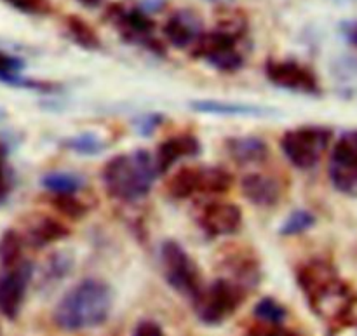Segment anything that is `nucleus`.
Instances as JSON below:
<instances>
[{
	"label": "nucleus",
	"instance_id": "nucleus-41",
	"mask_svg": "<svg viewBox=\"0 0 357 336\" xmlns=\"http://www.w3.org/2000/svg\"><path fill=\"white\" fill-rule=\"evenodd\" d=\"M2 117H3V112L0 110V121H2Z\"/></svg>",
	"mask_w": 357,
	"mask_h": 336
},
{
	"label": "nucleus",
	"instance_id": "nucleus-43",
	"mask_svg": "<svg viewBox=\"0 0 357 336\" xmlns=\"http://www.w3.org/2000/svg\"><path fill=\"white\" fill-rule=\"evenodd\" d=\"M337 2H349V0H337Z\"/></svg>",
	"mask_w": 357,
	"mask_h": 336
},
{
	"label": "nucleus",
	"instance_id": "nucleus-36",
	"mask_svg": "<svg viewBox=\"0 0 357 336\" xmlns=\"http://www.w3.org/2000/svg\"><path fill=\"white\" fill-rule=\"evenodd\" d=\"M246 336H298L295 331L288 330L282 324H267V323H260L257 326L251 328L248 331Z\"/></svg>",
	"mask_w": 357,
	"mask_h": 336
},
{
	"label": "nucleus",
	"instance_id": "nucleus-23",
	"mask_svg": "<svg viewBox=\"0 0 357 336\" xmlns=\"http://www.w3.org/2000/svg\"><path fill=\"white\" fill-rule=\"evenodd\" d=\"M40 183L51 194H77L86 185V178L72 171H52L42 176Z\"/></svg>",
	"mask_w": 357,
	"mask_h": 336
},
{
	"label": "nucleus",
	"instance_id": "nucleus-8",
	"mask_svg": "<svg viewBox=\"0 0 357 336\" xmlns=\"http://www.w3.org/2000/svg\"><path fill=\"white\" fill-rule=\"evenodd\" d=\"M107 20L117 28L121 37L129 44L139 45V47L149 49L153 54L162 56L166 52L162 42L153 35L155 30V23L149 13L142 9V7H128L121 6V3H112L107 9Z\"/></svg>",
	"mask_w": 357,
	"mask_h": 336
},
{
	"label": "nucleus",
	"instance_id": "nucleus-12",
	"mask_svg": "<svg viewBox=\"0 0 357 336\" xmlns=\"http://www.w3.org/2000/svg\"><path fill=\"white\" fill-rule=\"evenodd\" d=\"M197 223L209 237L234 236L243 227V209L234 202H208L199 211Z\"/></svg>",
	"mask_w": 357,
	"mask_h": 336
},
{
	"label": "nucleus",
	"instance_id": "nucleus-33",
	"mask_svg": "<svg viewBox=\"0 0 357 336\" xmlns=\"http://www.w3.org/2000/svg\"><path fill=\"white\" fill-rule=\"evenodd\" d=\"M164 122V115L160 114H146V115H139L132 121V125H135L136 132L142 136H150L153 135L157 128Z\"/></svg>",
	"mask_w": 357,
	"mask_h": 336
},
{
	"label": "nucleus",
	"instance_id": "nucleus-25",
	"mask_svg": "<svg viewBox=\"0 0 357 336\" xmlns=\"http://www.w3.org/2000/svg\"><path fill=\"white\" fill-rule=\"evenodd\" d=\"M24 247L26 246H24V240L21 237L20 230L7 229L0 236V267L9 268L13 265L20 264L21 260H24Z\"/></svg>",
	"mask_w": 357,
	"mask_h": 336
},
{
	"label": "nucleus",
	"instance_id": "nucleus-14",
	"mask_svg": "<svg viewBox=\"0 0 357 336\" xmlns=\"http://www.w3.org/2000/svg\"><path fill=\"white\" fill-rule=\"evenodd\" d=\"M164 37L173 47L187 49L194 45L202 33V20L195 10L180 9L167 17L162 28Z\"/></svg>",
	"mask_w": 357,
	"mask_h": 336
},
{
	"label": "nucleus",
	"instance_id": "nucleus-18",
	"mask_svg": "<svg viewBox=\"0 0 357 336\" xmlns=\"http://www.w3.org/2000/svg\"><path fill=\"white\" fill-rule=\"evenodd\" d=\"M225 150L234 162L253 166L268 157V145L257 136H232L225 139Z\"/></svg>",
	"mask_w": 357,
	"mask_h": 336
},
{
	"label": "nucleus",
	"instance_id": "nucleus-32",
	"mask_svg": "<svg viewBox=\"0 0 357 336\" xmlns=\"http://www.w3.org/2000/svg\"><path fill=\"white\" fill-rule=\"evenodd\" d=\"M24 61L17 56L9 54V52L0 51V82L9 84V86H16L23 79Z\"/></svg>",
	"mask_w": 357,
	"mask_h": 336
},
{
	"label": "nucleus",
	"instance_id": "nucleus-2",
	"mask_svg": "<svg viewBox=\"0 0 357 336\" xmlns=\"http://www.w3.org/2000/svg\"><path fill=\"white\" fill-rule=\"evenodd\" d=\"M114 307L112 288L101 279H84L56 303L52 321L63 331H84L101 326Z\"/></svg>",
	"mask_w": 357,
	"mask_h": 336
},
{
	"label": "nucleus",
	"instance_id": "nucleus-16",
	"mask_svg": "<svg viewBox=\"0 0 357 336\" xmlns=\"http://www.w3.org/2000/svg\"><path fill=\"white\" fill-rule=\"evenodd\" d=\"M190 108L199 114L220 115V117H268L278 114L272 108L260 107V105L223 100H195L190 103Z\"/></svg>",
	"mask_w": 357,
	"mask_h": 336
},
{
	"label": "nucleus",
	"instance_id": "nucleus-5",
	"mask_svg": "<svg viewBox=\"0 0 357 336\" xmlns=\"http://www.w3.org/2000/svg\"><path fill=\"white\" fill-rule=\"evenodd\" d=\"M333 131L326 125H300L288 129L281 138V150L286 159L298 169H312L330 148Z\"/></svg>",
	"mask_w": 357,
	"mask_h": 336
},
{
	"label": "nucleus",
	"instance_id": "nucleus-15",
	"mask_svg": "<svg viewBox=\"0 0 357 336\" xmlns=\"http://www.w3.org/2000/svg\"><path fill=\"white\" fill-rule=\"evenodd\" d=\"M201 153V142L194 135H178L166 139L157 146V152L153 155L157 166V173H167L178 160L192 159Z\"/></svg>",
	"mask_w": 357,
	"mask_h": 336
},
{
	"label": "nucleus",
	"instance_id": "nucleus-28",
	"mask_svg": "<svg viewBox=\"0 0 357 336\" xmlns=\"http://www.w3.org/2000/svg\"><path fill=\"white\" fill-rule=\"evenodd\" d=\"M216 28L227 31L230 35L243 38L248 31V17L239 9L222 7L216 13Z\"/></svg>",
	"mask_w": 357,
	"mask_h": 336
},
{
	"label": "nucleus",
	"instance_id": "nucleus-13",
	"mask_svg": "<svg viewBox=\"0 0 357 336\" xmlns=\"http://www.w3.org/2000/svg\"><path fill=\"white\" fill-rule=\"evenodd\" d=\"M20 234L24 240V246L31 247V250H44L52 243H58V240L68 237L70 230L65 223L52 216L44 215V213H33L24 218L23 230Z\"/></svg>",
	"mask_w": 357,
	"mask_h": 336
},
{
	"label": "nucleus",
	"instance_id": "nucleus-3",
	"mask_svg": "<svg viewBox=\"0 0 357 336\" xmlns=\"http://www.w3.org/2000/svg\"><path fill=\"white\" fill-rule=\"evenodd\" d=\"M157 176L155 159L146 150L112 157L101 171L107 194L122 202H135L145 197L152 190Z\"/></svg>",
	"mask_w": 357,
	"mask_h": 336
},
{
	"label": "nucleus",
	"instance_id": "nucleus-39",
	"mask_svg": "<svg viewBox=\"0 0 357 336\" xmlns=\"http://www.w3.org/2000/svg\"><path fill=\"white\" fill-rule=\"evenodd\" d=\"M344 35L354 47H357V21L344 24Z\"/></svg>",
	"mask_w": 357,
	"mask_h": 336
},
{
	"label": "nucleus",
	"instance_id": "nucleus-37",
	"mask_svg": "<svg viewBox=\"0 0 357 336\" xmlns=\"http://www.w3.org/2000/svg\"><path fill=\"white\" fill-rule=\"evenodd\" d=\"M132 336H166L162 331V328L159 326L153 321H142V323L136 324Z\"/></svg>",
	"mask_w": 357,
	"mask_h": 336
},
{
	"label": "nucleus",
	"instance_id": "nucleus-22",
	"mask_svg": "<svg viewBox=\"0 0 357 336\" xmlns=\"http://www.w3.org/2000/svg\"><path fill=\"white\" fill-rule=\"evenodd\" d=\"M333 79L337 91L347 100H357V59L340 58L335 61Z\"/></svg>",
	"mask_w": 357,
	"mask_h": 336
},
{
	"label": "nucleus",
	"instance_id": "nucleus-42",
	"mask_svg": "<svg viewBox=\"0 0 357 336\" xmlns=\"http://www.w3.org/2000/svg\"><path fill=\"white\" fill-rule=\"evenodd\" d=\"M209 2H223V0H209Z\"/></svg>",
	"mask_w": 357,
	"mask_h": 336
},
{
	"label": "nucleus",
	"instance_id": "nucleus-11",
	"mask_svg": "<svg viewBox=\"0 0 357 336\" xmlns=\"http://www.w3.org/2000/svg\"><path fill=\"white\" fill-rule=\"evenodd\" d=\"M33 274V264L28 260H21L20 264L2 268L0 272V314L9 321L20 316Z\"/></svg>",
	"mask_w": 357,
	"mask_h": 336
},
{
	"label": "nucleus",
	"instance_id": "nucleus-4",
	"mask_svg": "<svg viewBox=\"0 0 357 336\" xmlns=\"http://www.w3.org/2000/svg\"><path fill=\"white\" fill-rule=\"evenodd\" d=\"M246 289L229 277H220L211 284L202 286L194 302L199 321L208 326H216L229 319L244 302Z\"/></svg>",
	"mask_w": 357,
	"mask_h": 336
},
{
	"label": "nucleus",
	"instance_id": "nucleus-17",
	"mask_svg": "<svg viewBox=\"0 0 357 336\" xmlns=\"http://www.w3.org/2000/svg\"><path fill=\"white\" fill-rule=\"evenodd\" d=\"M241 192L251 204L258 208H272L281 199V187L267 174L251 173L241 181Z\"/></svg>",
	"mask_w": 357,
	"mask_h": 336
},
{
	"label": "nucleus",
	"instance_id": "nucleus-40",
	"mask_svg": "<svg viewBox=\"0 0 357 336\" xmlns=\"http://www.w3.org/2000/svg\"><path fill=\"white\" fill-rule=\"evenodd\" d=\"M77 2L82 3L84 7H89V9H94V7L101 6L103 3V0H77Z\"/></svg>",
	"mask_w": 357,
	"mask_h": 336
},
{
	"label": "nucleus",
	"instance_id": "nucleus-20",
	"mask_svg": "<svg viewBox=\"0 0 357 336\" xmlns=\"http://www.w3.org/2000/svg\"><path fill=\"white\" fill-rule=\"evenodd\" d=\"M227 268L230 270V277L244 289L255 288L260 281V267L253 257L246 253H234L227 260Z\"/></svg>",
	"mask_w": 357,
	"mask_h": 336
},
{
	"label": "nucleus",
	"instance_id": "nucleus-30",
	"mask_svg": "<svg viewBox=\"0 0 357 336\" xmlns=\"http://www.w3.org/2000/svg\"><path fill=\"white\" fill-rule=\"evenodd\" d=\"M51 206L63 216L80 220L87 215L89 208L84 201H79L75 194H51Z\"/></svg>",
	"mask_w": 357,
	"mask_h": 336
},
{
	"label": "nucleus",
	"instance_id": "nucleus-10",
	"mask_svg": "<svg viewBox=\"0 0 357 336\" xmlns=\"http://www.w3.org/2000/svg\"><path fill=\"white\" fill-rule=\"evenodd\" d=\"M265 75L268 82L281 89L305 96L321 94V84L316 73L295 59H268L265 63Z\"/></svg>",
	"mask_w": 357,
	"mask_h": 336
},
{
	"label": "nucleus",
	"instance_id": "nucleus-34",
	"mask_svg": "<svg viewBox=\"0 0 357 336\" xmlns=\"http://www.w3.org/2000/svg\"><path fill=\"white\" fill-rule=\"evenodd\" d=\"M3 2L24 14H45L51 9L47 0H3Z\"/></svg>",
	"mask_w": 357,
	"mask_h": 336
},
{
	"label": "nucleus",
	"instance_id": "nucleus-27",
	"mask_svg": "<svg viewBox=\"0 0 357 336\" xmlns=\"http://www.w3.org/2000/svg\"><path fill=\"white\" fill-rule=\"evenodd\" d=\"M61 145L66 150L79 153V155H98L107 148V142L101 139L100 136L94 132H82V135L70 136V138L63 139Z\"/></svg>",
	"mask_w": 357,
	"mask_h": 336
},
{
	"label": "nucleus",
	"instance_id": "nucleus-38",
	"mask_svg": "<svg viewBox=\"0 0 357 336\" xmlns=\"http://www.w3.org/2000/svg\"><path fill=\"white\" fill-rule=\"evenodd\" d=\"M330 336H357V323L349 319L344 323L333 324Z\"/></svg>",
	"mask_w": 357,
	"mask_h": 336
},
{
	"label": "nucleus",
	"instance_id": "nucleus-31",
	"mask_svg": "<svg viewBox=\"0 0 357 336\" xmlns=\"http://www.w3.org/2000/svg\"><path fill=\"white\" fill-rule=\"evenodd\" d=\"M253 314L260 323L267 324H282L286 321V317H288V312H286L284 307L274 298H261L255 305Z\"/></svg>",
	"mask_w": 357,
	"mask_h": 336
},
{
	"label": "nucleus",
	"instance_id": "nucleus-24",
	"mask_svg": "<svg viewBox=\"0 0 357 336\" xmlns=\"http://www.w3.org/2000/svg\"><path fill=\"white\" fill-rule=\"evenodd\" d=\"M65 26L66 31H68V37L82 49L96 51V49L101 47L100 35H98L96 30H94L87 21H84L82 17L73 16V14L72 16L65 17Z\"/></svg>",
	"mask_w": 357,
	"mask_h": 336
},
{
	"label": "nucleus",
	"instance_id": "nucleus-35",
	"mask_svg": "<svg viewBox=\"0 0 357 336\" xmlns=\"http://www.w3.org/2000/svg\"><path fill=\"white\" fill-rule=\"evenodd\" d=\"M13 190V174L6 160V148L0 145V202L6 201Z\"/></svg>",
	"mask_w": 357,
	"mask_h": 336
},
{
	"label": "nucleus",
	"instance_id": "nucleus-7",
	"mask_svg": "<svg viewBox=\"0 0 357 336\" xmlns=\"http://www.w3.org/2000/svg\"><path fill=\"white\" fill-rule=\"evenodd\" d=\"M241 38L227 31H202L192 45V56L202 59L218 72L234 73L244 66V56L239 49Z\"/></svg>",
	"mask_w": 357,
	"mask_h": 336
},
{
	"label": "nucleus",
	"instance_id": "nucleus-29",
	"mask_svg": "<svg viewBox=\"0 0 357 336\" xmlns=\"http://www.w3.org/2000/svg\"><path fill=\"white\" fill-rule=\"evenodd\" d=\"M316 225V216L309 209H295L284 222L279 227V234L284 237L302 236V234L309 232L312 227Z\"/></svg>",
	"mask_w": 357,
	"mask_h": 336
},
{
	"label": "nucleus",
	"instance_id": "nucleus-26",
	"mask_svg": "<svg viewBox=\"0 0 357 336\" xmlns=\"http://www.w3.org/2000/svg\"><path fill=\"white\" fill-rule=\"evenodd\" d=\"M167 192L173 199L183 201L197 194V167L185 166L167 183Z\"/></svg>",
	"mask_w": 357,
	"mask_h": 336
},
{
	"label": "nucleus",
	"instance_id": "nucleus-1",
	"mask_svg": "<svg viewBox=\"0 0 357 336\" xmlns=\"http://www.w3.org/2000/svg\"><path fill=\"white\" fill-rule=\"evenodd\" d=\"M296 282L310 310L331 324L351 319L357 305V295L340 277L333 264L323 258L305 261L296 270Z\"/></svg>",
	"mask_w": 357,
	"mask_h": 336
},
{
	"label": "nucleus",
	"instance_id": "nucleus-9",
	"mask_svg": "<svg viewBox=\"0 0 357 336\" xmlns=\"http://www.w3.org/2000/svg\"><path fill=\"white\" fill-rule=\"evenodd\" d=\"M330 180L349 197H357V129L344 132L331 150Z\"/></svg>",
	"mask_w": 357,
	"mask_h": 336
},
{
	"label": "nucleus",
	"instance_id": "nucleus-21",
	"mask_svg": "<svg viewBox=\"0 0 357 336\" xmlns=\"http://www.w3.org/2000/svg\"><path fill=\"white\" fill-rule=\"evenodd\" d=\"M234 180L232 174L223 167L201 166L197 167V194L218 195L230 190Z\"/></svg>",
	"mask_w": 357,
	"mask_h": 336
},
{
	"label": "nucleus",
	"instance_id": "nucleus-6",
	"mask_svg": "<svg viewBox=\"0 0 357 336\" xmlns=\"http://www.w3.org/2000/svg\"><path fill=\"white\" fill-rule=\"evenodd\" d=\"M160 268L167 284L180 295L194 300L202 289L197 264L176 240H164L160 246Z\"/></svg>",
	"mask_w": 357,
	"mask_h": 336
},
{
	"label": "nucleus",
	"instance_id": "nucleus-19",
	"mask_svg": "<svg viewBox=\"0 0 357 336\" xmlns=\"http://www.w3.org/2000/svg\"><path fill=\"white\" fill-rule=\"evenodd\" d=\"M75 265V258L70 251L61 250L49 254L40 268V286L42 288H54L65 277H68Z\"/></svg>",
	"mask_w": 357,
	"mask_h": 336
}]
</instances>
